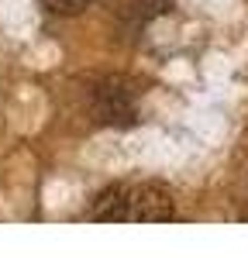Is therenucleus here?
<instances>
[{
  "instance_id": "nucleus-1",
  "label": "nucleus",
  "mask_w": 248,
  "mask_h": 258,
  "mask_svg": "<svg viewBox=\"0 0 248 258\" xmlns=\"http://www.w3.org/2000/svg\"><path fill=\"white\" fill-rule=\"evenodd\" d=\"M172 193L159 182H145L142 189H135V197L128 200V217L131 220H148V224H162L172 220Z\"/></svg>"
},
{
  "instance_id": "nucleus-2",
  "label": "nucleus",
  "mask_w": 248,
  "mask_h": 258,
  "mask_svg": "<svg viewBox=\"0 0 248 258\" xmlns=\"http://www.w3.org/2000/svg\"><path fill=\"white\" fill-rule=\"evenodd\" d=\"M90 217L93 220H128V193H124V186L103 189V197L93 203Z\"/></svg>"
},
{
  "instance_id": "nucleus-3",
  "label": "nucleus",
  "mask_w": 248,
  "mask_h": 258,
  "mask_svg": "<svg viewBox=\"0 0 248 258\" xmlns=\"http://www.w3.org/2000/svg\"><path fill=\"white\" fill-rule=\"evenodd\" d=\"M45 7H48L52 14H62V18H73V14H80L83 7H86V0H45Z\"/></svg>"
}]
</instances>
